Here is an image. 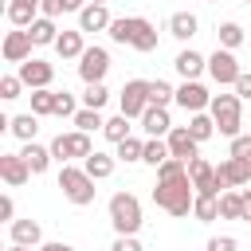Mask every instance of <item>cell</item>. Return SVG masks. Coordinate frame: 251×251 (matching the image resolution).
Instances as JSON below:
<instances>
[{
	"label": "cell",
	"mask_w": 251,
	"mask_h": 251,
	"mask_svg": "<svg viewBox=\"0 0 251 251\" xmlns=\"http://www.w3.org/2000/svg\"><path fill=\"white\" fill-rule=\"evenodd\" d=\"M173 67H176V75H180L184 82H196V78L208 71V59H204L200 51H192V47H188V51H180V55L173 59Z\"/></svg>",
	"instance_id": "20"
},
{
	"label": "cell",
	"mask_w": 251,
	"mask_h": 251,
	"mask_svg": "<svg viewBox=\"0 0 251 251\" xmlns=\"http://www.w3.org/2000/svg\"><path fill=\"white\" fill-rule=\"evenodd\" d=\"M227 157L251 161V133H239V137H231V145H227Z\"/></svg>",
	"instance_id": "41"
},
{
	"label": "cell",
	"mask_w": 251,
	"mask_h": 251,
	"mask_svg": "<svg viewBox=\"0 0 251 251\" xmlns=\"http://www.w3.org/2000/svg\"><path fill=\"white\" fill-rule=\"evenodd\" d=\"M235 94H239V98H251V75H247V71L235 78Z\"/></svg>",
	"instance_id": "44"
},
{
	"label": "cell",
	"mask_w": 251,
	"mask_h": 251,
	"mask_svg": "<svg viewBox=\"0 0 251 251\" xmlns=\"http://www.w3.org/2000/svg\"><path fill=\"white\" fill-rule=\"evenodd\" d=\"M169 102H176V90H173L165 78L149 82V106H165V110H169Z\"/></svg>",
	"instance_id": "34"
},
{
	"label": "cell",
	"mask_w": 251,
	"mask_h": 251,
	"mask_svg": "<svg viewBox=\"0 0 251 251\" xmlns=\"http://www.w3.org/2000/svg\"><path fill=\"white\" fill-rule=\"evenodd\" d=\"M208 114L216 122V133H224V137H239L243 133V98L239 94H212Z\"/></svg>",
	"instance_id": "3"
},
{
	"label": "cell",
	"mask_w": 251,
	"mask_h": 251,
	"mask_svg": "<svg viewBox=\"0 0 251 251\" xmlns=\"http://www.w3.org/2000/svg\"><path fill=\"white\" fill-rule=\"evenodd\" d=\"M110 24H114V16H110L106 4H86V8L78 12V31H82V35H86V31H110Z\"/></svg>",
	"instance_id": "18"
},
{
	"label": "cell",
	"mask_w": 251,
	"mask_h": 251,
	"mask_svg": "<svg viewBox=\"0 0 251 251\" xmlns=\"http://www.w3.org/2000/svg\"><path fill=\"white\" fill-rule=\"evenodd\" d=\"M239 243H235V235H212L208 239V251H235Z\"/></svg>",
	"instance_id": "42"
},
{
	"label": "cell",
	"mask_w": 251,
	"mask_h": 251,
	"mask_svg": "<svg viewBox=\"0 0 251 251\" xmlns=\"http://www.w3.org/2000/svg\"><path fill=\"white\" fill-rule=\"evenodd\" d=\"M141 129H145L149 137H169V133H173L169 110H165V106H149V110L141 114Z\"/></svg>",
	"instance_id": "21"
},
{
	"label": "cell",
	"mask_w": 251,
	"mask_h": 251,
	"mask_svg": "<svg viewBox=\"0 0 251 251\" xmlns=\"http://www.w3.org/2000/svg\"><path fill=\"white\" fill-rule=\"evenodd\" d=\"M114 161H118V157H110V153H98V149H94V153L82 161V169H86L94 180H106V176H114Z\"/></svg>",
	"instance_id": "26"
},
{
	"label": "cell",
	"mask_w": 251,
	"mask_h": 251,
	"mask_svg": "<svg viewBox=\"0 0 251 251\" xmlns=\"http://www.w3.org/2000/svg\"><path fill=\"white\" fill-rule=\"evenodd\" d=\"M31 47H35V39H31V31H24V27H16V31L4 35V59L16 63V67L31 59Z\"/></svg>",
	"instance_id": "13"
},
{
	"label": "cell",
	"mask_w": 251,
	"mask_h": 251,
	"mask_svg": "<svg viewBox=\"0 0 251 251\" xmlns=\"http://www.w3.org/2000/svg\"><path fill=\"white\" fill-rule=\"evenodd\" d=\"M106 102H110V90H106L102 82H94V86H86V94H82V106H86V110H102Z\"/></svg>",
	"instance_id": "38"
},
{
	"label": "cell",
	"mask_w": 251,
	"mask_h": 251,
	"mask_svg": "<svg viewBox=\"0 0 251 251\" xmlns=\"http://www.w3.org/2000/svg\"><path fill=\"white\" fill-rule=\"evenodd\" d=\"M31 114L35 118L55 114V90H31Z\"/></svg>",
	"instance_id": "36"
},
{
	"label": "cell",
	"mask_w": 251,
	"mask_h": 251,
	"mask_svg": "<svg viewBox=\"0 0 251 251\" xmlns=\"http://www.w3.org/2000/svg\"><path fill=\"white\" fill-rule=\"evenodd\" d=\"M55 51H59V59H82V51H86V43H82V31L75 27V31H59V39H55Z\"/></svg>",
	"instance_id": "23"
},
{
	"label": "cell",
	"mask_w": 251,
	"mask_h": 251,
	"mask_svg": "<svg viewBox=\"0 0 251 251\" xmlns=\"http://www.w3.org/2000/svg\"><path fill=\"white\" fill-rule=\"evenodd\" d=\"M71 122H75V129H82V133H94V129H106V118H102L98 110H86V106H82V110H78V114H75Z\"/></svg>",
	"instance_id": "32"
},
{
	"label": "cell",
	"mask_w": 251,
	"mask_h": 251,
	"mask_svg": "<svg viewBox=\"0 0 251 251\" xmlns=\"http://www.w3.org/2000/svg\"><path fill=\"white\" fill-rule=\"evenodd\" d=\"M196 27H200V20L192 12H173L169 16V35H176V39H192Z\"/></svg>",
	"instance_id": "25"
},
{
	"label": "cell",
	"mask_w": 251,
	"mask_h": 251,
	"mask_svg": "<svg viewBox=\"0 0 251 251\" xmlns=\"http://www.w3.org/2000/svg\"><path fill=\"white\" fill-rule=\"evenodd\" d=\"M106 208H110V224H114L118 235H137V227H141V200L133 192H114Z\"/></svg>",
	"instance_id": "4"
},
{
	"label": "cell",
	"mask_w": 251,
	"mask_h": 251,
	"mask_svg": "<svg viewBox=\"0 0 251 251\" xmlns=\"http://www.w3.org/2000/svg\"><path fill=\"white\" fill-rule=\"evenodd\" d=\"M106 71H110V51L106 47H86L82 59H78V78L86 86H94V82L106 78Z\"/></svg>",
	"instance_id": "10"
},
{
	"label": "cell",
	"mask_w": 251,
	"mask_h": 251,
	"mask_svg": "<svg viewBox=\"0 0 251 251\" xmlns=\"http://www.w3.org/2000/svg\"><path fill=\"white\" fill-rule=\"evenodd\" d=\"M208 4H220V0H208Z\"/></svg>",
	"instance_id": "50"
},
{
	"label": "cell",
	"mask_w": 251,
	"mask_h": 251,
	"mask_svg": "<svg viewBox=\"0 0 251 251\" xmlns=\"http://www.w3.org/2000/svg\"><path fill=\"white\" fill-rule=\"evenodd\" d=\"M239 196H243V220L251 224V188H239Z\"/></svg>",
	"instance_id": "46"
},
{
	"label": "cell",
	"mask_w": 251,
	"mask_h": 251,
	"mask_svg": "<svg viewBox=\"0 0 251 251\" xmlns=\"http://www.w3.org/2000/svg\"><path fill=\"white\" fill-rule=\"evenodd\" d=\"M12 216H16V204H12V196H0V220H8V224H12Z\"/></svg>",
	"instance_id": "45"
},
{
	"label": "cell",
	"mask_w": 251,
	"mask_h": 251,
	"mask_svg": "<svg viewBox=\"0 0 251 251\" xmlns=\"http://www.w3.org/2000/svg\"><path fill=\"white\" fill-rule=\"evenodd\" d=\"M20 90H24V78H20V75H4V78H0V98H4V102L20 98Z\"/></svg>",
	"instance_id": "39"
},
{
	"label": "cell",
	"mask_w": 251,
	"mask_h": 251,
	"mask_svg": "<svg viewBox=\"0 0 251 251\" xmlns=\"http://www.w3.org/2000/svg\"><path fill=\"white\" fill-rule=\"evenodd\" d=\"M8 235L16 247H43V227L35 220H12L8 224Z\"/></svg>",
	"instance_id": "19"
},
{
	"label": "cell",
	"mask_w": 251,
	"mask_h": 251,
	"mask_svg": "<svg viewBox=\"0 0 251 251\" xmlns=\"http://www.w3.org/2000/svg\"><path fill=\"white\" fill-rule=\"evenodd\" d=\"M39 251H75V247H71V243H63V239H51V243H43Z\"/></svg>",
	"instance_id": "47"
},
{
	"label": "cell",
	"mask_w": 251,
	"mask_h": 251,
	"mask_svg": "<svg viewBox=\"0 0 251 251\" xmlns=\"http://www.w3.org/2000/svg\"><path fill=\"white\" fill-rule=\"evenodd\" d=\"M192 216H196L200 224H212V220H220V196H196V204H192Z\"/></svg>",
	"instance_id": "31"
},
{
	"label": "cell",
	"mask_w": 251,
	"mask_h": 251,
	"mask_svg": "<svg viewBox=\"0 0 251 251\" xmlns=\"http://www.w3.org/2000/svg\"><path fill=\"white\" fill-rule=\"evenodd\" d=\"M110 251H141V243H137V235H118Z\"/></svg>",
	"instance_id": "43"
},
{
	"label": "cell",
	"mask_w": 251,
	"mask_h": 251,
	"mask_svg": "<svg viewBox=\"0 0 251 251\" xmlns=\"http://www.w3.org/2000/svg\"><path fill=\"white\" fill-rule=\"evenodd\" d=\"M59 188H63V196H67L75 208H86V204H94V176H90L86 169L63 165V169H59Z\"/></svg>",
	"instance_id": "5"
},
{
	"label": "cell",
	"mask_w": 251,
	"mask_h": 251,
	"mask_svg": "<svg viewBox=\"0 0 251 251\" xmlns=\"http://www.w3.org/2000/svg\"><path fill=\"white\" fill-rule=\"evenodd\" d=\"M86 4H110V0H86Z\"/></svg>",
	"instance_id": "49"
},
{
	"label": "cell",
	"mask_w": 251,
	"mask_h": 251,
	"mask_svg": "<svg viewBox=\"0 0 251 251\" xmlns=\"http://www.w3.org/2000/svg\"><path fill=\"white\" fill-rule=\"evenodd\" d=\"M8 251H31V247H16V243H12V247H8Z\"/></svg>",
	"instance_id": "48"
},
{
	"label": "cell",
	"mask_w": 251,
	"mask_h": 251,
	"mask_svg": "<svg viewBox=\"0 0 251 251\" xmlns=\"http://www.w3.org/2000/svg\"><path fill=\"white\" fill-rule=\"evenodd\" d=\"M0 176H4L8 188H24L31 180V169H27V161L20 153H0Z\"/></svg>",
	"instance_id": "15"
},
{
	"label": "cell",
	"mask_w": 251,
	"mask_h": 251,
	"mask_svg": "<svg viewBox=\"0 0 251 251\" xmlns=\"http://www.w3.org/2000/svg\"><path fill=\"white\" fill-rule=\"evenodd\" d=\"M8 133L27 145V141H35V133H39V118H35V114H16V118L8 122Z\"/></svg>",
	"instance_id": "24"
},
{
	"label": "cell",
	"mask_w": 251,
	"mask_h": 251,
	"mask_svg": "<svg viewBox=\"0 0 251 251\" xmlns=\"http://www.w3.org/2000/svg\"><path fill=\"white\" fill-rule=\"evenodd\" d=\"M145 110H149V82H145V78H129V82L122 86V94H118V114L141 118Z\"/></svg>",
	"instance_id": "8"
},
{
	"label": "cell",
	"mask_w": 251,
	"mask_h": 251,
	"mask_svg": "<svg viewBox=\"0 0 251 251\" xmlns=\"http://www.w3.org/2000/svg\"><path fill=\"white\" fill-rule=\"evenodd\" d=\"M55 114H59V118H75V114H78V106H75V94H67V90H55Z\"/></svg>",
	"instance_id": "40"
},
{
	"label": "cell",
	"mask_w": 251,
	"mask_h": 251,
	"mask_svg": "<svg viewBox=\"0 0 251 251\" xmlns=\"http://www.w3.org/2000/svg\"><path fill=\"white\" fill-rule=\"evenodd\" d=\"M43 0H8V8H4V16H8V24L12 27H31L39 16H43V8H39Z\"/></svg>",
	"instance_id": "16"
},
{
	"label": "cell",
	"mask_w": 251,
	"mask_h": 251,
	"mask_svg": "<svg viewBox=\"0 0 251 251\" xmlns=\"http://www.w3.org/2000/svg\"><path fill=\"white\" fill-rule=\"evenodd\" d=\"M110 39L114 43H126V47H133L141 55L157 51V27L145 16H122V20H114L110 24Z\"/></svg>",
	"instance_id": "2"
},
{
	"label": "cell",
	"mask_w": 251,
	"mask_h": 251,
	"mask_svg": "<svg viewBox=\"0 0 251 251\" xmlns=\"http://www.w3.org/2000/svg\"><path fill=\"white\" fill-rule=\"evenodd\" d=\"M188 180H192L196 196H224V192H227V188L220 184V173H216V165H212V161H204V157L188 161Z\"/></svg>",
	"instance_id": "7"
},
{
	"label": "cell",
	"mask_w": 251,
	"mask_h": 251,
	"mask_svg": "<svg viewBox=\"0 0 251 251\" xmlns=\"http://www.w3.org/2000/svg\"><path fill=\"white\" fill-rule=\"evenodd\" d=\"M129 129H133V126H129V118H126V114H118V118H110V122H106V129H102V133H106V141L122 145L126 137H133Z\"/></svg>",
	"instance_id": "33"
},
{
	"label": "cell",
	"mask_w": 251,
	"mask_h": 251,
	"mask_svg": "<svg viewBox=\"0 0 251 251\" xmlns=\"http://www.w3.org/2000/svg\"><path fill=\"white\" fill-rule=\"evenodd\" d=\"M216 35H220V47H224V51H235V47H239V43L247 39V35H243V27H239L235 20L220 24V27H216Z\"/></svg>",
	"instance_id": "29"
},
{
	"label": "cell",
	"mask_w": 251,
	"mask_h": 251,
	"mask_svg": "<svg viewBox=\"0 0 251 251\" xmlns=\"http://www.w3.org/2000/svg\"><path fill=\"white\" fill-rule=\"evenodd\" d=\"M216 173H220V184H224V188H239V184H247V180H251V161L224 157V161L216 165Z\"/></svg>",
	"instance_id": "17"
},
{
	"label": "cell",
	"mask_w": 251,
	"mask_h": 251,
	"mask_svg": "<svg viewBox=\"0 0 251 251\" xmlns=\"http://www.w3.org/2000/svg\"><path fill=\"white\" fill-rule=\"evenodd\" d=\"M220 220H243V196H239V188H227L220 196Z\"/></svg>",
	"instance_id": "28"
},
{
	"label": "cell",
	"mask_w": 251,
	"mask_h": 251,
	"mask_svg": "<svg viewBox=\"0 0 251 251\" xmlns=\"http://www.w3.org/2000/svg\"><path fill=\"white\" fill-rule=\"evenodd\" d=\"M188 133H192L196 141H208V137L216 133V122H212V114H192V118H188Z\"/></svg>",
	"instance_id": "35"
},
{
	"label": "cell",
	"mask_w": 251,
	"mask_h": 251,
	"mask_svg": "<svg viewBox=\"0 0 251 251\" xmlns=\"http://www.w3.org/2000/svg\"><path fill=\"white\" fill-rule=\"evenodd\" d=\"M20 78H24V86H31V90H51V78H55V67L47 63V59H27V63H20V71H16Z\"/></svg>",
	"instance_id": "11"
},
{
	"label": "cell",
	"mask_w": 251,
	"mask_h": 251,
	"mask_svg": "<svg viewBox=\"0 0 251 251\" xmlns=\"http://www.w3.org/2000/svg\"><path fill=\"white\" fill-rule=\"evenodd\" d=\"M24 161H27V169H31V176H43L47 169H51V145H39V141H27L24 145V153H20Z\"/></svg>",
	"instance_id": "22"
},
{
	"label": "cell",
	"mask_w": 251,
	"mask_h": 251,
	"mask_svg": "<svg viewBox=\"0 0 251 251\" xmlns=\"http://www.w3.org/2000/svg\"><path fill=\"white\" fill-rule=\"evenodd\" d=\"M27 31H31V39H35V47H47V43L55 47V39H59V27H55V20H47V16H39V20H35Z\"/></svg>",
	"instance_id": "27"
},
{
	"label": "cell",
	"mask_w": 251,
	"mask_h": 251,
	"mask_svg": "<svg viewBox=\"0 0 251 251\" xmlns=\"http://www.w3.org/2000/svg\"><path fill=\"white\" fill-rule=\"evenodd\" d=\"M176 106L188 110V114H204V110L212 106V94H208L200 82H180V86H176Z\"/></svg>",
	"instance_id": "14"
},
{
	"label": "cell",
	"mask_w": 251,
	"mask_h": 251,
	"mask_svg": "<svg viewBox=\"0 0 251 251\" xmlns=\"http://www.w3.org/2000/svg\"><path fill=\"white\" fill-rule=\"evenodd\" d=\"M94 153V145H90V133H82V129H71V133H59L55 141H51V157L59 161V165H71L75 157H90Z\"/></svg>",
	"instance_id": "6"
},
{
	"label": "cell",
	"mask_w": 251,
	"mask_h": 251,
	"mask_svg": "<svg viewBox=\"0 0 251 251\" xmlns=\"http://www.w3.org/2000/svg\"><path fill=\"white\" fill-rule=\"evenodd\" d=\"M208 75H212L220 86H235V78L243 75V67H239V59H235V51L216 47V51L208 55Z\"/></svg>",
	"instance_id": "9"
},
{
	"label": "cell",
	"mask_w": 251,
	"mask_h": 251,
	"mask_svg": "<svg viewBox=\"0 0 251 251\" xmlns=\"http://www.w3.org/2000/svg\"><path fill=\"white\" fill-rule=\"evenodd\" d=\"M169 157H173V153H169V141H161V137H149V141H145V157H141L145 165L161 169V165H165Z\"/></svg>",
	"instance_id": "30"
},
{
	"label": "cell",
	"mask_w": 251,
	"mask_h": 251,
	"mask_svg": "<svg viewBox=\"0 0 251 251\" xmlns=\"http://www.w3.org/2000/svg\"><path fill=\"white\" fill-rule=\"evenodd\" d=\"M165 141H169V153H173L176 161H184V165L200 157V141L188 133V126H173V133H169Z\"/></svg>",
	"instance_id": "12"
},
{
	"label": "cell",
	"mask_w": 251,
	"mask_h": 251,
	"mask_svg": "<svg viewBox=\"0 0 251 251\" xmlns=\"http://www.w3.org/2000/svg\"><path fill=\"white\" fill-rule=\"evenodd\" d=\"M141 157H145V141H141V137H126V141L118 145V161L133 165V161H141Z\"/></svg>",
	"instance_id": "37"
},
{
	"label": "cell",
	"mask_w": 251,
	"mask_h": 251,
	"mask_svg": "<svg viewBox=\"0 0 251 251\" xmlns=\"http://www.w3.org/2000/svg\"><path fill=\"white\" fill-rule=\"evenodd\" d=\"M153 204L161 208V212H169V216H188L192 212V204H196V188H192V180H188V165L184 161H176V157H169L161 169H157V188H153Z\"/></svg>",
	"instance_id": "1"
},
{
	"label": "cell",
	"mask_w": 251,
	"mask_h": 251,
	"mask_svg": "<svg viewBox=\"0 0 251 251\" xmlns=\"http://www.w3.org/2000/svg\"><path fill=\"white\" fill-rule=\"evenodd\" d=\"M243 4H251V0H243Z\"/></svg>",
	"instance_id": "51"
}]
</instances>
